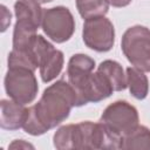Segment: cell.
Here are the masks:
<instances>
[{
    "mask_svg": "<svg viewBox=\"0 0 150 150\" xmlns=\"http://www.w3.org/2000/svg\"><path fill=\"white\" fill-rule=\"evenodd\" d=\"M127 75V87L131 96L137 100H144L149 93V80L144 71L135 68L128 67L125 70Z\"/></svg>",
    "mask_w": 150,
    "mask_h": 150,
    "instance_id": "7c38bea8",
    "label": "cell"
},
{
    "mask_svg": "<svg viewBox=\"0 0 150 150\" xmlns=\"http://www.w3.org/2000/svg\"><path fill=\"white\" fill-rule=\"evenodd\" d=\"M109 6L108 0H76V8L83 19L105 15Z\"/></svg>",
    "mask_w": 150,
    "mask_h": 150,
    "instance_id": "9a60e30c",
    "label": "cell"
},
{
    "mask_svg": "<svg viewBox=\"0 0 150 150\" xmlns=\"http://www.w3.org/2000/svg\"><path fill=\"white\" fill-rule=\"evenodd\" d=\"M34 1H36V2H39V4H47V2H52L53 0H34Z\"/></svg>",
    "mask_w": 150,
    "mask_h": 150,
    "instance_id": "d6986e66",
    "label": "cell"
},
{
    "mask_svg": "<svg viewBox=\"0 0 150 150\" xmlns=\"http://www.w3.org/2000/svg\"><path fill=\"white\" fill-rule=\"evenodd\" d=\"M76 107V94L68 81L59 80L47 87L38 103L28 108L22 129L32 135L40 136L66 121Z\"/></svg>",
    "mask_w": 150,
    "mask_h": 150,
    "instance_id": "6da1fadb",
    "label": "cell"
},
{
    "mask_svg": "<svg viewBox=\"0 0 150 150\" xmlns=\"http://www.w3.org/2000/svg\"><path fill=\"white\" fill-rule=\"evenodd\" d=\"M132 0H108L109 5L112 6V7H117V8H121V7H125L128 5H130Z\"/></svg>",
    "mask_w": 150,
    "mask_h": 150,
    "instance_id": "ac0fdd59",
    "label": "cell"
},
{
    "mask_svg": "<svg viewBox=\"0 0 150 150\" xmlns=\"http://www.w3.org/2000/svg\"><path fill=\"white\" fill-rule=\"evenodd\" d=\"M41 28L52 41L63 43L68 41L75 32V19L64 6H56L43 9Z\"/></svg>",
    "mask_w": 150,
    "mask_h": 150,
    "instance_id": "52a82bcc",
    "label": "cell"
},
{
    "mask_svg": "<svg viewBox=\"0 0 150 150\" xmlns=\"http://www.w3.org/2000/svg\"><path fill=\"white\" fill-rule=\"evenodd\" d=\"M1 112H0V127L5 130H18L23 127L28 108L23 104L9 100H1Z\"/></svg>",
    "mask_w": 150,
    "mask_h": 150,
    "instance_id": "8fae6325",
    "label": "cell"
},
{
    "mask_svg": "<svg viewBox=\"0 0 150 150\" xmlns=\"http://www.w3.org/2000/svg\"><path fill=\"white\" fill-rule=\"evenodd\" d=\"M54 146L67 149H120L104 127L97 122L83 121L60 127L53 136Z\"/></svg>",
    "mask_w": 150,
    "mask_h": 150,
    "instance_id": "7a4b0ae2",
    "label": "cell"
},
{
    "mask_svg": "<svg viewBox=\"0 0 150 150\" xmlns=\"http://www.w3.org/2000/svg\"><path fill=\"white\" fill-rule=\"evenodd\" d=\"M95 68V61L86 54H74L67 67V79L69 84L75 90V94L83 87L88 81L89 76L93 74Z\"/></svg>",
    "mask_w": 150,
    "mask_h": 150,
    "instance_id": "30bf717a",
    "label": "cell"
},
{
    "mask_svg": "<svg viewBox=\"0 0 150 150\" xmlns=\"http://www.w3.org/2000/svg\"><path fill=\"white\" fill-rule=\"evenodd\" d=\"M1 9H2V32H5L6 29H7V26L11 23V18H12V15H11V13L7 11V8H6V6L5 5H2L1 6Z\"/></svg>",
    "mask_w": 150,
    "mask_h": 150,
    "instance_id": "e0dca14e",
    "label": "cell"
},
{
    "mask_svg": "<svg viewBox=\"0 0 150 150\" xmlns=\"http://www.w3.org/2000/svg\"><path fill=\"white\" fill-rule=\"evenodd\" d=\"M120 149H150V129L138 125L121 141Z\"/></svg>",
    "mask_w": 150,
    "mask_h": 150,
    "instance_id": "5bb4252c",
    "label": "cell"
},
{
    "mask_svg": "<svg viewBox=\"0 0 150 150\" xmlns=\"http://www.w3.org/2000/svg\"><path fill=\"white\" fill-rule=\"evenodd\" d=\"M82 40L88 48L95 52H109L115 43L112 22L104 15L86 19L82 29Z\"/></svg>",
    "mask_w": 150,
    "mask_h": 150,
    "instance_id": "ba28073f",
    "label": "cell"
},
{
    "mask_svg": "<svg viewBox=\"0 0 150 150\" xmlns=\"http://www.w3.org/2000/svg\"><path fill=\"white\" fill-rule=\"evenodd\" d=\"M8 148H9V149H28V148L34 149V145L30 144V143H27V142L23 141V139H15L14 142H12V143L9 144Z\"/></svg>",
    "mask_w": 150,
    "mask_h": 150,
    "instance_id": "2e32d148",
    "label": "cell"
},
{
    "mask_svg": "<svg viewBox=\"0 0 150 150\" xmlns=\"http://www.w3.org/2000/svg\"><path fill=\"white\" fill-rule=\"evenodd\" d=\"M33 49L42 82L48 83L56 79L63 68V53L56 49L46 38L39 34L35 39Z\"/></svg>",
    "mask_w": 150,
    "mask_h": 150,
    "instance_id": "9c48e42d",
    "label": "cell"
},
{
    "mask_svg": "<svg viewBox=\"0 0 150 150\" xmlns=\"http://www.w3.org/2000/svg\"><path fill=\"white\" fill-rule=\"evenodd\" d=\"M97 70L107 76L114 88V91H122L127 88V75L124 74L123 67L117 61L104 60L98 64Z\"/></svg>",
    "mask_w": 150,
    "mask_h": 150,
    "instance_id": "4fadbf2b",
    "label": "cell"
},
{
    "mask_svg": "<svg viewBox=\"0 0 150 150\" xmlns=\"http://www.w3.org/2000/svg\"><path fill=\"white\" fill-rule=\"evenodd\" d=\"M137 109L127 101H116L102 112L100 123L121 148V141L139 125Z\"/></svg>",
    "mask_w": 150,
    "mask_h": 150,
    "instance_id": "277c9868",
    "label": "cell"
},
{
    "mask_svg": "<svg viewBox=\"0 0 150 150\" xmlns=\"http://www.w3.org/2000/svg\"><path fill=\"white\" fill-rule=\"evenodd\" d=\"M4 84L9 98L23 105L32 103L39 91L34 70L26 67H8Z\"/></svg>",
    "mask_w": 150,
    "mask_h": 150,
    "instance_id": "8992f818",
    "label": "cell"
},
{
    "mask_svg": "<svg viewBox=\"0 0 150 150\" xmlns=\"http://www.w3.org/2000/svg\"><path fill=\"white\" fill-rule=\"evenodd\" d=\"M121 48L132 67L150 73V29L135 25L129 27L121 41Z\"/></svg>",
    "mask_w": 150,
    "mask_h": 150,
    "instance_id": "5b68a950",
    "label": "cell"
},
{
    "mask_svg": "<svg viewBox=\"0 0 150 150\" xmlns=\"http://www.w3.org/2000/svg\"><path fill=\"white\" fill-rule=\"evenodd\" d=\"M40 5L34 0H18L14 4L16 22L13 30V49L26 50L33 45L42 22L43 9Z\"/></svg>",
    "mask_w": 150,
    "mask_h": 150,
    "instance_id": "3957f363",
    "label": "cell"
}]
</instances>
